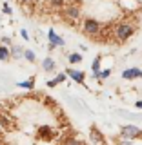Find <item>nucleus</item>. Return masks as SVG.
Segmentation results:
<instances>
[{
	"label": "nucleus",
	"instance_id": "f257e3e1",
	"mask_svg": "<svg viewBox=\"0 0 142 145\" xmlns=\"http://www.w3.org/2000/svg\"><path fill=\"white\" fill-rule=\"evenodd\" d=\"M135 31H137L135 24H131V22H118V24L113 27V38H115V42H118V44L127 42V40L135 35Z\"/></svg>",
	"mask_w": 142,
	"mask_h": 145
},
{
	"label": "nucleus",
	"instance_id": "f03ea898",
	"mask_svg": "<svg viewBox=\"0 0 142 145\" xmlns=\"http://www.w3.org/2000/svg\"><path fill=\"white\" fill-rule=\"evenodd\" d=\"M120 138H124V140H139L142 138V129H139L137 125H124V127H120Z\"/></svg>",
	"mask_w": 142,
	"mask_h": 145
},
{
	"label": "nucleus",
	"instance_id": "7ed1b4c3",
	"mask_svg": "<svg viewBox=\"0 0 142 145\" xmlns=\"http://www.w3.org/2000/svg\"><path fill=\"white\" fill-rule=\"evenodd\" d=\"M84 33L86 35H89V36H97V35H100L102 33V24L100 22H97V20H93V18H88V20L84 22Z\"/></svg>",
	"mask_w": 142,
	"mask_h": 145
},
{
	"label": "nucleus",
	"instance_id": "20e7f679",
	"mask_svg": "<svg viewBox=\"0 0 142 145\" xmlns=\"http://www.w3.org/2000/svg\"><path fill=\"white\" fill-rule=\"evenodd\" d=\"M89 138H91V143H93V145H106V138H104L102 133L97 129V125H91Z\"/></svg>",
	"mask_w": 142,
	"mask_h": 145
},
{
	"label": "nucleus",
	"instance_id": "39448f33",
	"mask_svg": "<svg viewBox=\"0 0 142 145\" xmlns=\"http://www.w3.org/2000/svg\"><path fill=\"white\" fill-rule=\"evenodd\" d=\"M122 78L124 80H135V78H142V69L139 67H129L122 72Z\"/></svg>",
	"mask_w": 142,
	"mask_h": 145
},
{
	"label": "nucleus",
	"instance_id": "423d86ee",
	"mask_svg": "<svg viewBox=\"0 0 142 145\" xmlns=\"http://www.w3.org/2000/svg\"><path fill=\"white\" fill-rule=\"evenodd\" d=\"M67 76L69 78H73L77 82V84H84V80H86V74H84V71H77V69H67Z\"/></svg>",
	"mask_w": 142,
	"mask_h": 145
},
{
	"label": "nucleus",
	"instance_id": "0eeeda50",
	"mask_svg": "<svg viewBox=\"0 0 142 145\" xmlns=\"http://www.w3.org/2000/svg\"><path fill=\"white\" fill-rule=\"evenodd\" d=\"M48 36H49V49H53V47H57V45H64V38H58L57 35L53 33V31H49L48 33Z\"/></svg>",
	"mask_w": 142,
	"mask_h": 145
},
{
	"label": "nucleus",
	"instance_id": "6e6552de",
	"mask_svg": "<svg viewBox=\"0 0 142 145\" xmlns=\"http://www.w3.org/2000/svg\"><path fill=\"white\" fill-rule=\"evenodd\" d=\"M66 16L71 18V20H79L80 18V9L79 7H67L66 9Z\"/></svg>",
	"mask_w": 142,
	"mask_h": 145
},
{
	"label": "nucleus",
	"instance_id": "1a4fd4ad",
	"mask_svg": "<svg viewBox=\"0 0 142 145\" xmlns=\"http://www.w3.org/2000/svg\"><path fill=\"white\" fill-rule=\"evenodd\" d=\"M64 80H66V74H62V72H60V74H57V78H55V80H49L46 85H48V87H55L57 84H62Z\"/></svg>",
	"mask_w": 142,
	"mask_h": 145
},
{
	"label": "nucleus",
	"instance_id": "9d476101",
	"mask_svg": "<svg viewBox=\"0 0 142 145\" xmlns=\"http://www.w3.org/2000/svg\"><path fill=\"white\" fill-rule=\"evenodd\" d=\"M11 58V51H9L7 47H4V45H0V60H9Z\"/></svg>",
	"mask_w": 142,
	"mask_h": 145
},
{
	"label": "nucleus",
	"instance_id": "9b49d317",
	"mask_svg": "<svg viewBox=\"0 0 142 145\" xmlns=\"http://www.w3.org/2000/svg\"><path fill=\"white\" fill-rule=\"evenodd\" d=\"M42 67H44L46 71H53L55 69V62L51 60V58H46V60L42 62Z\"/></svg>",
	"mask_w": 142,
	"mask_h": 145
},
{
	"label": "nucleus",
	"instance_id": "f8f14e48",
	"mask_svg": "<svg viewBox=\"0 0 142 145\" xmlns=\"http://www.w3.org/2000/svg\"><path fill=\"white\" fill-rule=\"evenodd\" d=\"M40 138L49 140L51 138V129H49V127H40Z\"/></svg>",
	"mask_w": 142,
	"mask_h": 145
},
{
	"label": "nucleus",
	"instance_id": "ddd939ff",
	"mask_svg": "<svg viewBox=\"0 0 142 145\" xmlns=\"http://www.w3.org/2000/svg\"><path fill=\"white\" fill-rule=\"evenodd\" d=\"M18 87H24V89H33V87H35V80L31 78V80H27V82H20V84H18Z\"/></svg>",
	"mask_w": 142,
	"mask_h": 145
},
{
	"label": "nucleus",
	"instance_id": "4468645a",
	"mask_svg": "<svg viewBox=\"0 0 142 145\" xmlns=\"http://www.w3.org/2000/svg\"><path fill=\"white\" fill-rule=\"evenodd\" d=\"M79 62H82V56L79 53H71L69 54V63H79Z\"/></svg>",
	"mask_w": 142,
	"mask_h": 145
},
{
	"label": "nucleus",
	"instance_id": "2eb2a0df",
	"mask_svg": "<svg viewBox=\"0 0 142 145\" xmlns=\"http://www.w3.org/2000/svg\"><path fill=\"white\" fill-rule=\"evenodd\" d=\"M93 72H95L93 76H97L98 72H100V56H97V58H95V62H93Z\"/></svg>",
	"mask_w": 142,
	"mask_h": 145
},
{
	"label": "nucleus",
	"instance_id": "dca6fc26",
	"mask_svg": "<svg viewBox=\"0 0 142 145\" xmlns=\"http://www.w3.org/2000/svg\"><path fill=\"white\" fill-rule=\"evenodd\" d=\"M109 74H111V69H104V71H100L98 74L95 76V78H97V80H98V78H108Z\"/></svg>",
	"mask_w": 142,
	"mask_h": 145
},
{
	"label": "nucleus",
	"instance_id": "f3484780",
	"mask_svg": "<svg viewBox=\"0 0 142 145\" xmlns=\"http://www.w3.org/2000/svg\"><path fill=\"white\" fill-rule=\"evenodd\" d=\"M24 56H26L27 62H35V53L29 51V49H27V51H24Z\"/></svg>",
	"mask_w": 142,
	"mask_h": 145
},
{
	"label": "nucleus",
	"instance_id": "a211bd4d",
	"mask_svg": "<svg viewBox=\"0 0 142 145\" xmlns=\"http://www.w3.org/2000/svg\"><path fill=\"white\" fill-rule=\"evenodd\" d=\"M20 53H22L20 47H13L11 49V56H20Z\"/></svg>",
	"mask_w": 142,
	"mask_h": 145
},
{
	"label": "nucleus",
	"instance_id": "6ab92c4d",
	"mask_svg": "<svg viewBox=\"0 0 142 145\" xmlns=\"http://www.w3.org/2000/svg\"><path fill=\"white\" fill-rule=\"evenodd\" d=\"M51 4L55 7H62L64 6V0H51Z\"/></svg>",
	"mask_w": 142,
	"mask_h": 145
},
{
	"label": "nucleus",
	"instance_id": "aec40b11",
	"mask_svg": "<svg viewBox=\"0 0 142 145\" xmlns=\"http://www.w3.org/2000/svg\"><path fill=\"white\" fill-rule=\"evenodd\" d=\"M64 145H82V143L79 142V140H67V142L64 143Z\"/></svg>",
	"mask_w": 142,
	"mask_h": 145
},
{
	"label": "nucleus",
	"instance_id": "412c9836",
	"mask_svg": "<svg viewBox=\"0 0 142 145\" xmlns=\"http://www.w3.org/2000/svg\"><path fill=\"white\" fill-rule=\"evenodd\" d=\"M118 145H133V143H131V140H124V138H122L120 142H118Z\"/></svg>",
	"mask_w": 142,
	"mask_h": 145
},
{
	"label": "nucleus",
	"instance_id": "4be33fe9",
	"mask_svg": "<svg viewBox=\"0 0 142 145\" xmlns=\"http://www.w3.org/2000/svg\"><path fill=\"white\" fill-rule=\"evenodd\" d=\"M2 44L4 45H9V44H11V38H9V36H4V38H2Z\"/></svg>",
	"mask_w": 142,
	"mask_h": 145
},
{
	"label": "nucleus",
	"instance_id": "5701e85b",
	"mask_svg": "<svg viewBox=\"0 0 142 145\" xmlns=\"http://www.w3.org/2000/svg\"><path fill=\"white\" fill-rule=\"evenodd\" d=\"M135 107H137V109H142V100H139V102H135Z\"/></svg>",
	"mask_w": 142,
	"mask_h": 145
},
{
	"label": "nucleus",
	"instance_id": "b1692460",
	"mask_svg": "<svg viewBox=\"0 0 142 145\" xmlns=\"http://www.w3.org/2000/svg\"><path fill=\"white\" fill-rule=\"evenodd\" d=\"M20 2H22V4H26V2H31V0H20Z\"/></svg>",
	"mask_w": 142,
	"mask_h": 145
},
{
	"label": "nucleus",
	"instance_id": "393cba45",
	"mask_svg": "<svg viewBox=\"0 0 142 145\" xmlns=\"http://www.w3.org/2000/svg\"><path fill=\"white\" fill-rule=\"evenodd\" d=\"M0 145H2V143H0Z\"/></svg>",
	"mask_w": 142,
	"mask_h": 145
}]
</instances>
